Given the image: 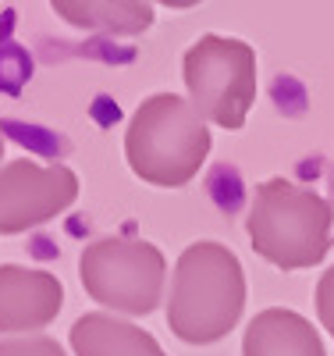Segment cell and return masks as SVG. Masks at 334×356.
I'll list each match as a JSON object with an SVG mask.
<instances>
[{
    "mask_svg": "<svg viewBox=\"0 0 334 356\" xmlns=\"http://www.w3.org/2000/svg\"><path fill=\"white\" fill-rule=\"evenodd\" d=\"M246 310V271L238 257L199 239L178 257L167 292V328L189 346H210L235 332Z\"/></svg>",
    "mask_w": 334,
    "mask_h": 356,
    "instance_id": "cell-1",
    "label": "cell"
},
{
    "mask_svg": "<svg viewBox=\"0 0 334 356\" xmlns=\"http://www.w3.org/2000/svg\"><path fill=\"white\" fill-rule=\"evenodd\" d=\"M206 118L178 93L146 97L125 129V157L142 182L157 189L189 186L210 157Z\"/></svg>",
    "mask_w": 334,
    "mask_h": 356,
    "instance_id": "cell-2",
    "label": "cell"
},
{
    "mask_svg": "<svg viewBox=\"0 0 334 356\" xmlns=\"http://www.w3.org/2000/svg\"><path fill=\"white\" fill-rule=\"evenodd\" d=\"M331 200L288 182V178L260 182L246 218L256 257L274 264L278 271H299V267L320 264L331 250Z\"/></svg>",
    "mask_w": 334,
    "mask_h": 356,
    "instance_id": "cell-3",
    "label": "cell"
},
{
    "mask_svg": "<svg viewBox=\"0 0 334 356\" xmlns=\"http://www.w3.org/2000/svg\"><path fill=\"white\" fill-rule=\"evenodd\" d=\"M181 79L206 122L238 132L256 100V50L246 40L206 33L181 57Z\"/></svg>",
    "mask_w": 334,
    "mask_h": 356,
    "instance_id": "cell-4",
    "label": "cell"
},
{
    "mask_svg": "<svg viewBox=\"0 0 334 356\" xmlns=\"http://www.w3.org/2000/svg\"><path fill=\"white\" fill-rule=\"evenodd\" d=\"M78 278L97 303L142 317L153 314L164 300L167 264L153 243L107 235V239H97L82 250Z\"/></svg>",
    "mask_w": 334,
    "mask_h": 356,
    "instance_id": "cell-5",
    "label": "cell"
},
{
    "mask_svg": "<svg viewBox=\"0 0 334 356\" xmlns=\"http://www.w3.org/2000/svg\"><path fill=\"white\" fill-rule=\"evenodd\" d=\"M78 200V175L65 164L11 161L0 168V235L28 232Z\"/></svg>",
    "mask_w": 334,
    "mask_h": 356,
    "instance_id": "cell-6",
    "label": "cell"
},
{
    "mask_svg": "<svg viewBox=\"0 0 334 356\" xmlns=\"http://www.w3.org/2000/svg\"><path fill=\"white\" fill-rule=\"evenodd\" d=\"M65 289L50 271L0 264V332H36L60 314Z\"/></svg>",
    "mask_w": 334,
    "mask_h": 356,
    "instance_id": "cell-7",
    "label": "cell"
},
{
    "mask_svg": "<svg viewBox=\"0 0 334 356\" xmlns=\"http://www.w3.org/2000/svg\"><path fill=\"white\" fill-rule=\"evenodd\" d=\"M242 356H327L320 332L313 324L285 307L260 310L242 339Z\"/></svg>",
    "mask_w": 334,
    "mask_h": 356,
    "instance_id": "cell-8",
    "label": "cell"
},
{
    "mask_svg": "<svg viewBox=\"0 0 334 356\" xmlns=\"http://www.w3.org/2000/svg\"><path fill=\"white\" fill-rule=\"evenodd\" d=\"M72 349L75 356H167L149 332L110 314H82L72 328Z\"/></svg>",
    "mask_w": 334,
    "mask_h": 356,
    "instance_id": "cell-9",
    "label": "cell"
},
{
    "mask_svg": "<svg viewBox=\"0 0 334 356\" xmlns=\"http://www.w3.org/2000/svg\"><path fill=\"white\" fill-rule=\"evenodd\" d=\"M53 11L72 25L110 29V33H142L153 25L149 4H65V0H57Z\"/></svg>",
    "mask_w": 334,
    "mask_h": 356,
    "instance_id": "cell-10",
    "label": "cell"
},
{
    "mask_svg": "<svg viewBox=\"0 0 334 356\" xmlns=\"http://www.w3.org/2000/svg\"><path fill=\"white\" fill-rule=\"evenodd\" d=\"M0 356H65V346L47 335L33 339H4L0 342Z\"/></svg>",
    "mask_w": 334,
    "mask_h": 356,
    "instance_id": "cell-11",
    "label": "cell"
},
{
    "mask_svg": "<svg viewBox=\"0 0 334 356\" xmlns=\"http://www.w3.org/2000/svg\"><path fill=\"white\" fill-rule=\"evenodd\" d=\"M317 314H320V324L327 328V335L334 339V267H327V271L320 275V282H317Z\"/></svg>",
    "mask_w": 334,
    "mask_h": 356,
    "instance_id": "cell-12",
    "label": "cell"
},
{
    "mask_svg": "<svg viewBox=\"0 0 334 356\" xmlns=\"http://www.w3.org/2000/svg\"><path fill=\"white\" fill-rule=\"evenodd\" d=\"M327 189H331V200H334V161H331V171H327Z\"/></svg>",
    "mask_w": 334,
    "mask_h": 356,
    "instance_id": "cell-13",
    "label": "cell"
},
{
    "mask_svg": "<svg viewBox=\"0 0 334 356\" xmlns=\"http://www.w3.org/2000/svg\"><path fill=\"white\" fill-rule=\"evenodd\" d=\"M0 157H4V139H0Z\"/></svg>",
    "mask_w": 334,
    "mask_h": 356,
    "instance_id": "cell-14",
    "label": "cell"
}]
</instances>
